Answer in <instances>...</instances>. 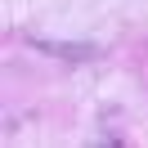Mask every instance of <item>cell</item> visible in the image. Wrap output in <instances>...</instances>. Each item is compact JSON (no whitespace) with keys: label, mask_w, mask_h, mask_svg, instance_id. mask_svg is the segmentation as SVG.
Returning a JSON list of instances; mask_svg holds the SVG:
<instances>
[{"label":"cell","mask_w":148,"mask_h":148,"mask_svg":"<svg viewBox=\"0 0 148 148\" xmlns=\"http://www.w3.org/2000/svg\"><path fill=\"white\" fill-rule=\"evenodd\" d=\"M32 45H36V49H49V54H58V58H90V54H99L94 45H76V40H45V36H32Z\"/></svg>","instance_id":"6da1fadb"}]
</instances>
